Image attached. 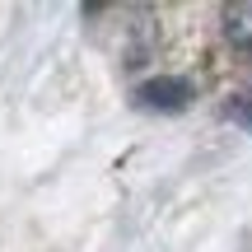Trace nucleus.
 Returning <instances> with one entry per match:
<instances>
[{
    "instance_id": "obj_1",
    "label": "nucleus",
    "mask_w": 252,
    "mask_h": 252,
    "mask_svg": "<svg viewBox=\"0 0 252 252\" xmlns=\"http://www.w3.org/2000/svg\"><path fill=\"white\" fill-rule=\"evenodd\" d=\"M135 103L150 112H182L191 103V84L178 80V75H159V80H145L135 89Z\"/></svg>"
},
{
    "instance_id": "obj_2",
    "label": "nucleus",
    "mask_w": 252,
    "mask_h": 252,
    "mask_svg": "<svg viewBox=\"0 0 252 252\" xmlns=\"http://www.w3.org/2000/svg\"><path fill=\"white\" fill-rule=\"evenodd\" d=\"M224 37H229V47H238L243 56H252V0L224 5Z\"/></svg>"
},
{
    "instance_id": "obj_3",
    "label": "nucleus",
    "mask_w": 252,
    "mask_h": 252,
    "mask_svg": "<svg viewBox=\"0 0 252 252\" xmlns=\"http://www.w3.org/2000/svg\"><path fill=\"white\" fill-rule=\"evenodd\" d=\"M229 117H234V122H243L248 131H252V103H243V98H238V103H229Z\"/></svg>"
}]
</instances>
